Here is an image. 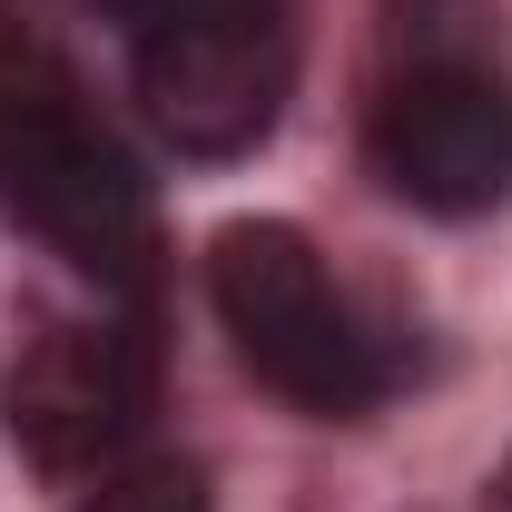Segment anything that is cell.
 <instances>
[{
    "instance_id": "1",
    "label": "cell",
    "mask_w": 512,
    "mask_h": 512,
    "mask_svg": "<svg viewBox=\"0 0 512 512\" xmlns=\"http://www.w3.org/2000/svg\"><path fill=\"white\" fill-rule=\"evenodd\" d=\"M0 217H20L50 256L99 276L109 296L158 286V207H148L138 158L40 60L0 69Z\"/></svg>"
},
{
    "instance_id": "2",
    "label": "cell",
    "mask_w": 512,
    "mask_h": 512,
    "mask_svg": "<svg viewBox=\"0 0 512 512\" xmlns=\"http://www.w3.org/2000/svg\"><path fill=\"white\" fill-rule=\"evenodd\" d=\"M207 296H217V325L227 345L247 355V375L266 394H286L296 414H365L384 394V355L365 316L345 306V286L325 276V256L306 227L286 217H237L217 227L207 247Z\"/></svg>"
},
{
    "instance_id": "3",
    "label": "cell",
    "mask_w": 512,
    "mask_h": 512,
    "mask_svg": "<svg viewBox=\"0 0 512 512\" xmlns=\"http://www.w3.org/2000/svg\"><path fill=\"white\" fill-rule=\"evenodd\" d=\"M296 89V30L276 0H188L138 30V109L178 158H247Z\"/></svg>"
},
{
    "instance_id": "4",
    "label": "cell",
    "mask_w": 512,
    "mask_h": 512,
    "mask_svg": "<svg viewBox=\"0 0 512 512\" xmlns=\"http://www.w3.org/2000/svg\"><path fill=\"white\" fill-rule=\"evenodd\" d=\"M375 178L424 217H493L512 207V89L473 50H424L375 99Z\"/></svg>"
},
{
    "instance_id": "5",
    "label": "cell",
    "mask_w": 512,
    "mask_h": 512,
    "mask_svg": "<svg viewBox=\"0 0 512 512\" xmlns=\"http://www.w3.org/2000/svg\"><path fill=\"white\" fill-rule=\"evenodd\" d=\"M148 424V345L128 325H50L10 375V434L40 473H109Z\"/></svg>"
},
{
    "instance_id": "6",
    "label": "cell",
    "mask_w": 512,
    "mask_h": 512,
    "mask_svg": "<svg viewBox=\"0 0 512 512\" xmlns=\"http://www.w3.org/2000/svg\"><path fill=\"white\" fill-rule=\"evenodd\" d=\"M79 512H207V483H197V463L178 453H138V463H109Z\"/></svg>"
},
{
    "instance_id": "7",
    "label": "cell",
    "mask_w": 512,
    "mask_h": 512,
    "mask_svg": "<svg viewBox=\"0 0 512 512\" xmlns=\"http://www.w3.org/2000/svg\"><path fill=\"white\" fill-rule=\"evenodd\" d=\"M99 10H119L128 30H158V20H168V10H188V0H99Z\"/></svg>"
},
{
    "instance_id": "8",
    "label": "cell",
    "mask_w": 512,
    "mask_h": 512,
    "mask_svg": "<svg viewBox=\"0 0 512 512\" xmlns=\"http://www.w3.org/2000/svg\"><path fill=\"white\" fill-rule=\"evenodd\" d=\"M493 512H512V463H503V483H493Z\"/></svg>"
}]
</instances>
